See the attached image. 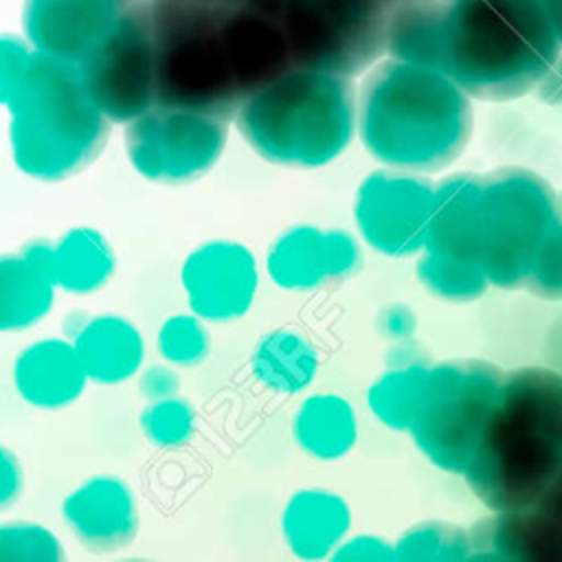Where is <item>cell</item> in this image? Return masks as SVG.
I'll use <instances>...</instances> for the list:
<instances>
[{
    "label": "cell",
    "instance_id": "obj_1",
    "mask_svg": "<svg viewBox=\"0 0 562 562\" xmlns=\"http://www.w3.org/2000/svg\"><path fill=\"white\" fill-rule=\"evenodd\" d=\"M356 134L384 167L437 173L472 134V97L446 72L386 57L358 90Z\"/></svg>",
    "mask_w": 562,
    "mask_h": 562
},
{
    "label": "cell",
    "instance_id": "obj_2",
    "mask_svg": "<svg viewBox=\"0 0 562 562\" xmlns=\"http://www.w3.org/2000/svg\"><path fill=\"white\" fill-rule=\"evenodd\" d=\"M562 470V375L549 367L503 373L492 413L463 470L492 512L531 507Z\"/></svg>",
    "mask_w": 562,
    "mask_h": 562
},
{
    "label": "cell",
    "instance_id": "obj_3",
    "mask_svg": "<svg viewBox=\"0 0 562 562\" xmlns=\"http://www.w3.org/2000/svg\"><path fill=\"white\" fill-rule=\"evenodd\" d=\"M560 53L538 0H439L437 70L472 99L525 97Z\"/></svg>",
    "mask_w": 562,
    "mask_h": 562
},
{
    "label": "cell",
    "instance_id": "obj_4",
    "mask_svg": "<svg viewBox=\"0 0 562 562\" xmlns=\"http://www.w3.org/2000/svg\"><path fill=\"white\" fill-rule=\"evenodd\" d=\"M235 123L244 143L266 162L318 169L353 140L358 92L351 77L290 68L246 97Z\"/></svg>",
    "mask_w": 562,
    "mask_h": 562
},
{
    "label": "cell",
    "instance_id": "obj_5",
    "mask_svg": "<svg viewBox=\"0 0 562 562\" xmlns=\"http://www.w3.org/2000/svg\"><path fill=\"white\" fill-rule=\"evenodd\" d=\"M7 108L11 158L29 178L66 180L83 171L105 145L110 121L75 61L35 50Z\"/></svg>",
    "mask_w": 562,
    "mask_h": 562
},
{
    "label": "cell",
    "instance_id": "obj_6",
    "mask_svg": "<svg viewBox=\"0 0 562 562\" xmlns=\"http://www.w3.org/2000/svg\"><path fill=\"white\" fill-rule=\"evenodd\" d=\"M156 57V103L231 116L248 97L228 4L140 0Z\"/></svg>",
    "mask_w": 562,
    "mask_h": 562
},
{
    "label": "cell",
    "instance_id": "obj_7",
    "mask_svg": "<svg viewBox=\"0 0 562 562\" xmlns=\"http://www.w3.org/2000/svg\"><path fill=\"white\" fill-rule=\"evenodd\" d=\"M558 193L527 167L503 165L479 173L474 261L490 285L522 290L555 215Z\"/></svg>",
    "mask_w": 562,
    "mask_h": 562
},
{
    "label": "cell",
    "instance_id": "obj_8",
    "mask_svg": "<svg viewBox=\"0 0 562 562\" xmlns=\"http://www.w3.org/2000/svg\"><path fill=\"white\" fill-rule=\"evenodd\" d=\"M397 0H274L292 68L356 77L386 55Z\"/></svg>",
    "mask_w": 562,
    "mask_h": 562
},
{
    "label": "cell",
    "instance_id": "obj_9",
    "mask_svg": "<svg viewBox=\"0 0 562 562\" xmlns=\"http://www.w3.org/2000/svg\"><path fill=\"white\" fill-rule=\"evenodd\" d=\"M503 369L483 358L430 364L422 406L411 426L417 450L439 470L463 474L501 389Z\"/></svg>",
    "mask_w": 562,
    "mask_h": 562
},
{
    "label": "cell",
    "instance_id": "obj_10",
    "mask_svg": "<svg viewBox=\"0 0 562 562\" xmlns=\"http://www.w3.org/2000/svg\"><path fill=\"white\" fill-rule=\"evenodd\" d=\"M228 143L226 119L156 103L125 125V154L138 176L158 184H187L206 176Z\"/></svg>",
    "mask_w": 562,
    "mask_h": 562
},
{
    "label": "cell",
    "instance_id": "obj_11",
    "mask_svg": "<svg viewBox=\"0 0 562 562\" xmlns=\"http://www.w3.org/2000/svg\"><path fill=\"white\" fill-rule=\"evenodd\" d=\"M77 68L110 123L127 125L156 105L154 42L140 0L119 15Z\"/></svg>",
    "mask_w": 562,
    "mask_h": 562
},
{
    "label": "cell",
    "instance_id": "obj_12",
    "mask_svg": "<svg viewBox=\"0 0 562 562\" xmlns=\"http://www.w3.org/2000/svg\"><path fill=\"white\" fill-rule=\"evenodd\" d=\"M435 202L428 173L378 169L362 178L353 195V222L375 252L411 257L424 250Z\"/></svg>",
    "mask_w": 562,
    "mask_h": 562
},
{
    "label": "cell",
    "instance_id": "obj_13",
    "mask_svg": "<svg viewBox=\"0 0 562 562\" xmlns=\"http://www.w3.org/2000/svg\"><path fill=\"white\" fill-rule=\"evenodd\" d=\"M180 285L189 312L206 323H233L244 318L255 305L259 263L241 241L209 239L184 257Z\"/></svg>",
    "mask_w": 562,
    "mask_h": 562
},
{
    "label": "cell",
    "instance_id": "obj_14",
    "mask_svg": "<svg viewBox=\"0 0 562 562\" xmlns=\"http://www.w3.org/2000/svg\"><path fill=\"white\" fill-rule=\"evenodd\" d=\"M263 266L281 290L307 292L353 277L362 266V250L342 228L294 224L270 244Z\"/></svg>",
    "mask_w": 562,
    "mask_h": 562
},
{
    "label": "cell",
    "instance_id": "obj_15",
    "mask_svg": "<svg viewBox=\"0 0 562 562\" xmlns=\"http://www.w3.org/2000/svg\"><path fill=\"white\" fill-rule=\"evenodd\" d=\"M136 0H26L24 29L33 50L81 61Z\"/></svg>",
    "mask_w": 562,
    "mask_h": 562
},
{
    "label": "cell",
    "instance_id": "obj_16",
    "mask_svg": "<svg viewBox=\"0 0 562 562\" xmlns=\"http://www.w3.org/2000/svg\"><path fill=\"white\" fill-rule=\"evenodd\" d=\"M68 531L90 551L127 547L138 531V505L132 487L114 474H94L61 501Z\"/></svg>",
    "mask_w": 562,
    "mask_h": 562
},
{
    "label": "cell",
    "instance_id": "obj_17",
    "mask_svg": "<svg viewBox=\"0 0 562 562\" xmlns=\"http://www.w3.org/2000/svg\"><path fill=\"white\" fill-rule=\"evenodd\" d=\"M11 378L20 400L40 411L70 406L90 382L72 340L66 338H40L22 347Z\"/></svg>",
    "mask_w": 562,
    "mask_h": 562
},
{
    "label": "cell",
    "instance_id": "obj_18",
    "mask_svg": "<svg viewBox=\"0 0 562 562\" xmlns=\"http://www.w3.org/2000/svg\"><path fill=\"white\" fill-rule=\"evenodd\" d=\"M53 244L29 241L0 255V334L24 331L48 316L55 303Z\"/></svg>",
    "mask_w": 562,
    "mask_h": 562
},
{
    "label": "cell",
    "instance_id": "obj_19",
    "mask_svg": "<svg viewBox=\"0 0 562 562\" xmlns=\"http://www.w3.org/2000/svg\"><path fill=\"white\" fill-rule=\"evenodd\" d=\"M351 509L347 501L327 487H301L281 509V536L299 560L331 558L349 536Z\"/></svg>",
    "mask_w": 562,
    "mask_h": 562
},
{
    "label": "cell",
    "instance_id": "obj_20",
    "mask_svg": "<svg viewBox=\"0 0 562 562\" xmlns=\"http://www.w3.org/2000/svg\"><path fill=\"white\" fill-rule=\"evenodd\" d=\"M70 340L90 382L121 384L143 369V334L121 314L105 312L86 318Z\"/></svg>",
    "mask_w": 562,
    "mask_h": 562
},
{
    "label": "cell",
    "instance_id": "obj_21",
    "mask_svg": "<svg viewBox=\"0 0 562 562\" xmlns=\"http://www.w3.org/2000/svg\"><path fill=\"white\" fill-rule=\"evenodd\" d=\"M476 171H459L435 182V202L426 237V250L474 263V202Z\"/></svg>",
    "mask_w": 562,
    "mask_h": 562
},
{
    "label": "cell",
    "instance_id": "obj_22",
    "mask_svg": "<svg viewBox=\"0 0 562 562\" xmlns=\"http://www.w3.org/2000/svg\"><path fill=\"white\" fill-rule=\"evenodd\" d=\"M318 367L316 347L305 334L292 327L268 329L250 349L255 380L279 395L303 393L316 380Z\"/></svg>",
    "mask_w": 562,
    "mask_h": 562
},
{
    "label": "cell",
    "instance_id": "obj_23",
    "mask_svg": "<svg viewBox=\"0 0 562 562\" xmlns=\"http://www.w3.org/2000/svg\"><path fill=\"white\" fill-rule=\"evenodd\" d=\"M292 439L316 461L342 459L358 441L356 411L338 393H312L292 417Z\"/></svg>",
    "mask_w": 562,
    "mask_h": 562
},
{
    "label": "cell",
    "instance_id": "obj_24",
    "mask_svg": "<svg viewBox=\"0 0 562 562\" xmlns=\"http://www.w3.org/2000/svg\"><path fill=\"white\" fill-rule=\"evenodd\" d=\"M114 270V250L92 226H72L53 241V277L64 292L92 294L112 279Z\"/></svg>",
    "mask_w": 562,
    "mask_h": 562
},
{
    "label": "cell",
    "instance_id": "obj_25",
    "mask_svg": "<svg viewBox=\"0 0 562 562\" xmlns=\"http://www.w3.org/2000/svg\"><path fill=\"white\" fill-rule=\"evenodd\" d=\"M428 371L430 362L386 364L367 391V404L373 417L391 430L408 432L422 406Z\"/></svg>",
    "mask_w": 562,
    "mask_h": 562
},
{
    "label": "cell",
    "instance_id": "obj_26",
    "mask_svg": "<svg viewBox=\"0 0 562 562\" xmlns=\"http://www.w3.org/2000/svg\"><path fill=\"white\" fill-rule=\"evenodd\" d=\"M518 562H562V470L527 509H514Z\"/></svg>",
    "mask_w": 562,
    "mask_h": 562
},
{
    "label": "cell",
    "instance_id": "obj_27",
    "mask_svg": "<svg viewBox=\"0 0 562 562\" xmlns=\"http://www.w3.org/2000/svg\"><path fill=\"white\" fill-rule=\"evenodd\" d=\"M393 547L395 560L463 562L470 560V531L448 520H422L411 525Z\"/></svg>",
    "mask_w": 562,
    "mask_h": 562
},
{
    "label": "cell",
    "instance_id": "obj_28",
    "mask_svg": "<svg viewBox=\"0 0 562 562\" xmlns=\"http://www.w3.org/2000/svg\"><path fill=\"white\" fill-rule=\"evenodd\" d=\"M419 283L439 301L446 303H470L481 299L490 281L483 270L474 263H465L432 250H422L415 266Z\"/></svg>",
    "mask_w": 562,
    "mask_h": 562
},
{
    "label": "cell",
    "instance_id": "obj_29",
    "mask_svg": "<svg viewBox=\"0 0 562 562\" xmlns=\"http://www.w3.org/2000/svg\"><path fill=\"white\" fill-rule=\"evenodd\" d=\"M209 323L193 312H178L167 316L156 331V349L171 367H195L206 360L211 351Z\"/></svg>",
    "mask_w": 562,
    "mask_h": 562
},
{
    "label": "cell",
    "instance_id": "obj_30",
    "mask_svg": "<svg viewBox=\"0 0 562 562\" xmlns=\"http://www.w3.org/2000/svg\"><path fill=\"white\" fill-rule=\"evenodd\" d=\"M138 426L143 437L156 448H180L193 439L195 411L189 400L180 395L151 400L140 411Z\"/></svg>",
    "mask_w": 562,
    "mask_h": 562
},
{
    "label": "cell",
    "instance_id": "obj_31",
    "mask_svg": "<svg viewBox=\"0 0 562 562\" xmlns=\"http://www.w3.org/2000/svg\"><path fill=\"white\" fill-rule=\"evenodd\" d=\"M64 547L44 525L11 520L0 525V562H59Z\"/></svg>",
    "mask_w": 562,
    "mask_h": 562
},
{
    "label": "cell",
    "instance_id": "obj_32",
    "mask_svg": "<svg viewBox=\"0 0 562 562\" xmlns=\"http://www.w3.org/2000/svg\"><path fill=\"white\" fill-rule=\"evenodd\" d=\"M522 290L544 301H562V193Z\"/></svg>",
    "mask_w": 562,
    "mask_h": 562
},
{
    "label": "cell",
    "instance_id": "obj_33",
    "mask_svg": "<svg viewBox=\"0 0 562 562\" xmlns=\"http://www.w3.org/2000/svg\"><path fill=\"white\" fill-rule=\"evenodd\" d=\"M35 50L13 35H0V105H7L18 90Z\"/></svg>",
    "mask_w": 562,
    "mask_h": 562
},
{
    "label": "cell",
    "instance_id": "obj_34",
    "mask_svg": "<svg viewBox=\"0 0 562 562\" xmlns=\"http://www.w3.org/2000/svg\"><path fill=\"white\" fill-rule=\"evenodd\" d=\"M331 560L338 562H389L395 560V547L393 542L384 540L375 533H356L347 536L336 551L331 553Z\"/></svg>",
    "mask_w": 562,
    "mask_h": 562
},
{
    "label": "cell",
    "instance_id": "obj_35",
    "mask_svg": "<svg viewBox=\"0 0 562 562\" xmlns=\"http://www.w3.org/2000/svg\"><path fill=\"white\" fill-rule=\"evenodd\" d=\"M375 327H378L382 338H386L391 342H397V340L413 338L415 327H417V318H415V312L408 305L389 303L378 312Z\"/></svg>",
    "mask_w": 562,
    "mask_h": 562
},
{
    "label": "cell",
    "instance_id": "obj_36",
    "mask_svg": "<svg viewBox=\"0 0 562 562\" xmlns=\"http://www.w3.org/2000/svg\"><path fill=\"white\" fill-rule=\"evenodd\" d=\"M178 389H180V378L173 371V367L167 364V362L165 364H151V367L140 371L138 391L147 402L178 395Z\"/></svg>",
    "mask_w": 562,
    "mask_h": 562
},
{
    "label": "cell",
    "instance_id": "obj_37",
    "mask_svg": "<svg viewBox=\"0 0 562 562\" xmlns=\"http://www.w3.org/2000/svg\"><path fill=\"white\" fill-rule=\"evenodd\" d=\"M24 474L18 457L0 443V509L13 505L22 492Z\"/></svg>",
    "mask_w": 562,
    "mask_h": 562
},
{
    "label": "cell",
    "instance_id": "obj_38",
    "mask_svg": "<svg viewBox=\"0 0 562 562\" xmlns=\"http://www.w3.org/2000/svg\"><path fill=\"white\" fill-rule=\"evenodd\" d=\"M540 92L542 99H547L549 103L562 105V53L555 61V66L551 68V72L542 79V83L536 88Z\"/></svg>",
    "mask_w": 562,
    "mask_h": 562
},
{
    "label": "cell",
    "instance_id": "obj_39",
    "mask_svg": "<svg viewBox=\"0 0 562 562\" xmlns=\"http://www.w3.org/2000/svg\"><path fill=\"white\" fill-rule=\"evenodd\" d=\"M538 2L547 15V22H549L555 40L562 46V0H538Z\"/></svg>",
    "mask_w": 562,
    "mask_h": 562
},
{
    "label": "cell",
    "instance_id": "obj_40",
    "mask_svg": "<svg viewBox=\"0 0 562 562\" xmlns=\"http://www.w3.org/2000/svg\"><path fill=\"white\" fill-rule=\"evenodd\" d=\"M198 2H215V4H228L231 0H198Z\"/></svg>",
    "mask_w": 562,
    "mask_h": 562
}]
</instances>
